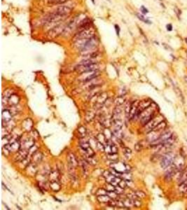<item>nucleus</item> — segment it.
I'll return each mask as SVG.
<instances>
[{"label": "nucleus", "instance_id": "nucleus-1", "mask_svg": "<svg viewBox=\"0 0 187 210\" xmlns=\"http://www.w3.org/2000/svg\"><path fill=\"white\" fill-rule=\"evenodd\" d=\"M95 30L92 27L83 29L75 35V41L77 40H87L94 37Z\"/></svg>", "mask_w": 187, "mask_h": 210}, {"label": "nucleus", "instance_id": "nucleus-2", "mask_svg": "<svg viewBox=\"0 0 187 210\" xmlns=\"http://www.w3.org/2000/svg\"><path fill=\"white\" fill-rule=\"evenodd\" d=\"M163 119L164 118L162 115H158L156 116H154L146 125L144 126V130L146 132H147V133H149L151 130H154L160 123L163 121Z\"/></svg>", "mask_w": 187, "mask_h": 210}, {"label": "nucleus", "instance_id": "nucleus-3", "mask_svg": "<svg viewBox=\"0 0 187 210\" xmlns=\"http://www.w3.org/2000/svg\"><path fill=\"white\" fill-rule=\"evenodd\" d=\"M175 157H176V156L172 152L169 151V152L165 153L164 156H163L161 162V165L163 169H167L170 167L173 163Z\"/></svg>", "mask_w": 187, "mask_h": 210}, {"label": "nucleus", "instance_id": "nucleus-4", "mask_svg": "<svg viewBox=\"0 0 187 210\" xmlns=\"http://www.w3.org/2000/svg\"><path fill=\"white\" fill-rule=\"evenodd\" d=\"M110 166L111 168H112L114 170L121 174L130 172V169H131V167L130 165L122 162H115L114 161L111 164Z\"/></svg>", "mask_w": 187, "mask_h": 210}, {"label": "nucleus", "instance_id": "nucleus-5", "mask_svg": "<svg viewBox=\"0 0 187 210\" xmlns=\"http://www.w3.org/2000/svg\"><path fill=\"white\" fill-rule=\"evenodd\" d=\"M66 18V16H63L62 15L57 14V13H54V14H49L48 16L45 18V25H50L53 23H58L60 21L63 20Z\"/></svg>", "mask_w": 187, "mask_h": 210}, {"label": "nucleus", "instance_id": "nucleus-6", "mask_svg": "<svg viewBox=\"0 0 187 210\" xmlns=\"http://www.w3.org/2000/svg\"><path fill=\"white\" fill-rule=\"evenodd\" d=\"M103 176H104V179H105L106 182H107V183L112 184V185L114 186H117L119 185V182H120V181L121 180V178L116 177L115 175H114V174L109 170L104 172Z\"/></svg>", "mask_w": 187, "mask_h": 210}, {"label": "nucleus", "instance_id": "nucleus-7", "mask_svg": "<svg viewBox=\"0 0 187 210\" xmlns=\"http://www.w3.org/2000/svg\"><path fill=\"white\" fill-rule=\"evenodd\" d=\"M66 27L64 26V25H61V24H59V25H57L56 26L53 27L51 30H50L48 32V37L49 38L54 39L56 38V37L59 36L63 32L64 30H65Z\"/></svg>", "mask_w": 187, "mask_h": 210}, {"label": "nucleus", "instance_id": "nucleus-8", "mask_svg": "<svg viewBox=\"0 0 187 210\" xmlns=\"http://www.w3.org/2000/svg\"><path fill=\"white\" fill-rule=\"evenodd\" d=\"M67 161H68V169L70 173H74L75 172L76 168L78 167L79 162L76 158L75 155L72 153H70L67 157Z\"/></svg>", "mask_w": 187, "mask_h": 210}, {"label": "nucleus", "instance_id": "nucleus-9", "mask_svg": "<svg viewBox=\"0 0 187 210\" xmlns=\"http://www.w3.org/2000/svg\"><path fill=\"white\" fill-rule=\"evenodd\" d=\"M100 66L98 63H94V64H89V65H79L77 67V70L80 73L83 74L88 72H96L98 71L100 68Z\"/></svg>", "mask_w": 187, "mask_h": 210}, {"label": "nucleus", "instance_id": "nucleus-10", "mask_svg": "<svg viewBox=\"0 0 187 210\" xmlns=\"http://www.w3.org/2000/svg\"><path fill=\"white\" fill-rule=\"evenodd\" d=\"M108 100V95L107 93H102L97 97V100L94 106L96 109H100Z\"/></svg>", "mask_w": 187, "mask_h": 210}, {"label": "nucleus", "instance_id": "nucleus-11", "mask_svg": "<svg viewBox=\"0 0 187 210\" xmlns=\"http://www.w3.org/2000/svg\"><path fill=\"white\" fill-rule=\"evenodd\" d=\"M152 102L151 100H143V101L140 102V104H139V106H138V111H137L136 114H135V117H134L133 119H138V118L140 117V114H142L143 111L145 110L147 107H149L150 105L151 104Z\"/></svg>", "mask_w": 187, "mask_h": 210}, {"label": "nucleus", "instance_id": "nucleus-12", "mask_svg": "<svg viewBox=\"0 0 187 210\" xmlns=\"http://www.w3.org/2000/svg\"><path fill=\"white\" fill-rule=\"evenodd\" d=\"M3 147L7 149L9 151V153H15L18 152L21 148V144L19 142V141H15L9 143L8 144L5 145Z\"/></svg>", "mask_w": 187, "mask_h": 210}, {"label": "nucleus", "instance_id": "nucleus-13", "mask_svg": "<svg viewBox=\"0 0 187 210\" xmlns=\"http://www.w3.org/2000/svg\"><path fill=\"white\" fill-rule=\"evenodd\" d=\"M72 9L70 8V6H60L56 9V13L60 14V15H62L63 16H66L67 17V16H69L72 13Z\"/></svg>", "mask_w": 187, "mask_h": 210}, {"label": "nucleus", "instance_id": "nucleus-14", "mask_svg": "<svg viewBox=\"0 0 187 210\" xmlns=\"http://www.w3.org/2000/svg\"><path fill=\"white\" fill-rule=\"evenodd\" d=\"M29 156V151L25 149H20L18 152H17V155L15 157V161L16 162L20 163L21 161L27 158Z\"/></svg>", "mask_w": 187, "mask_h": 210}, {"label": "nucleus", "instance_id": "nucleus-15", "mask_svg": "<svg viewBox=\"0 0 187 210\" xmlns=\"http://www.w3.org/2000/svg\"><path fill=\"white\" fill-rule=\"evenodd\" d=\"M35 139H34L32 137H29V138L24 140L23 142L21 144V148H20V149H25L29 151V149H30L32 146L35 145Z\"/></svg>", "mask_w": 187, "mask_h": 210}, {"label": "nucleus", "instance_id": "nucleus-16", "mask_svg": "<svg viewBox=\"0 0 187 210\" xmlns=\"http://www.w3.org/2000/svg\"><path fill=\"white\" fill-rule=\"evenodd\" d=\"M27 174L30 176H35L37 173V164L35 163L31 162L27 165V167L25 168Z\"/></svg>", "mask_w": 187, "mask_h": 210}, {"label": "nucleus", "instance_id": "nucleus-17", "mask_svg": "<svg viewBox=\"0 0 187 210\" xmlns=\"http://www.w3.org/2000/svg\"><path fill=\"white\" fill-rule=\"evenodd\" d=\"M33 125L34 123L32 119H30V118H27V119L24 120L23 122H22V127L25 131L30 132L32 131V128H33Z\"/></svg>", "mask_w": 187, "mask_h": 210}, {"label": "nucleus", "instance_id": "nucleus-18", "mask_svg": "<svg viewBox=\"0 0 187 210\" xmlns=\"http://www.w3.org/2000/svg\"><path fill=\"white\" fill-rule=\"evenodd\" d=\"M140 102V101H139V100H137V101H135L134 102L132 103L131 109H130V114H129V116H128L129 119H134V117H135V114H136V113H137V111H138Z\"/></svg>", "mask_w": 187, "mask_h": 210}, {"label": "nucleus", "instance_id": "nucleus-19", "mask_svg": "<svg viewBox=\"0 0 187 210\" xmlns=\"http://www.w3.org/2000/svg\"><path fill=\"white\" fill-rule=\"evenodd\" d=\"M13 114L9 109H4L2 111V123H6L12 119Z\"/></svg>", "mask_w": 187, "mask_h": 210}, {"label": "nucleus", "instance_id": "nucleus-20", "mask_svg": "<svg viewBox=\"0 0 187 210\" xmlns=\"http://www.w3.org/2000/svg\"><path fill=\"white\" fill-rule=\"evenodd\" d=\"M50 182H59L60 181V172L58 170L51 171L48 177Z\"/></svg>", "mask_w": 187, "mask_h": 210}, {"label": "nucleus", "instance_id": "nucleus-21", "mask_svg": "<svg viewBox=\"0 0 187 210\" xmlns=\"http://www.w3.org/2000/svg\"><path fill=\"white\" fill-rule=\"evenodd\" d=\"M19 101H20V98L18 97V95L16 94H13L9 98V100H8V104L10 106H17L18 104Z\"/></svg>", "mask_w": 187, "mask_h": 210}, {"label": "nucleus", "instance_id": "nucleus-22", "mask_svg": "<svg viewBox=\"0 0 187 210\" xmlns=\"http://www.w3.org/2000/svg\"><path fill=\"white\" fill-rule=\"evenodd\" d=\"M43 158V154L41 152L37 151L36 153H34L31 157V161L32 163H35L36 164L41 163Z\"/></svg>", "mask_w": 187, "mask_h": 210}, {"label": "nucleus", "instance_id": "nucleus-23", "mask_svg": "<svg viewBox=\"0 0 187 210\" xmlns=\"http://www.w3.org/2000/svg\"><path fill=\"white\" fill-rule=\"evenodd\" d=\"M97 200H98V201L99 202V203L107 205L112 199L109 196V195H107V194H104V195H98V196H97Z\"/></svg>", "mask_w": 187, "mask_h": 210}, {"label": "nucleus", "instance_id": "nucleus-24", "mask_svg": "<svg viewBox=\"0 0 187 210\" xmlns=\"http://www.w3.org/2000/svg\"><path fill=\"white\" fill-rule=\"evenodd\" d=\"M14 90L13 89H6L5 91L4 92V93H3V95H2V103L4 104V102H5V100L6 101V102L8 103V100H9V98L13 94H14Z\"/></svg>", "mask_w": 187, "mask_h": 210}, {"label": "nucleus", "instance_id": "nucleus-25", "mask_svg": "<svg viewBox=\"0 0 187 210\" xmlns=\"http://www.w3.org/2000/svg\"><path fill=\"white\" fill-rule=\"evenodd\" d=\"M49 187L51 188V190L54 192H58L60 190L61 187L60 185L59 182H50L49 184Z\"/></svg>", "mask_w": 187, "mask_h": 210}, {"label": "nucleus", "instance_id": "nucleus-26", "mask_svg": "<svg viewBox=\"0 0 187 210\" xmlns=\"http://www.w3.org/2000/svg\"><path fill=\"white\" fill-rule=\"evenodd\" d=\"M77 132L80 138H83L87 135V129L84 126H79L77 129Z\"/></svg>", "mask_w": 187, "mask_h": 210}, {"label": "nucleus", "instance_id": "nucleus-27", "mask_svg": "<svg viewBox=\"0 0 187 210\" xmlns=\"http://www.w3.org/2000/svg\"><path fill=\"white\" fill-rule=\"evenodd\" d=\"M96 115V112L93 110H90L87 112L86 115V121L87 122H91L95 119Z\"/></svg>", "mask_w": 187, "mask_h": 210}, {"label": "nucleus", "instance_id": "nucleus-28", "mask_svg": "<svg viewBox=\"0 0 187 210\" xmlns=\"http://www.w3.org/2000/svg\"><path fill=\"white\" fill-rule=\"evenodd\" d=\"M81 165L82 167V171H83V174L85 176L88 175V163L87 162L86 160H82L81 161Z\"/></svg>", "mask_w": 187, "mask_h": 210}, {"label": "nucleus", "instance_id": "nucleus-29", "mask_svg": "<svg viewBox=\"0 0 187 210\" xmlns=\"http://www.w3.org/2000/svg\"><path fill=\"white\" fill-rule=\"evenodd\" d=\"M125 98L124 95H121V96L118 97V98L114 100V103H115L116 106H121L122 104L125 102Z\"/></svg>", "mask_w": 187, "mask_h": 210}, {"label": "nucleus", "instance_id": "nucleus-30", "mask_svg": "<svg viewBox=\"0 0 187 210\" xmlns=\"http://www.w3.org/2000/svg\"><path fill=\"white\" fill-rule=\"evenodd\" d=\"M79 146L83 151L85 150L88 149V148L91 147V144L88 141H86V140H83V141H80L79 142Z\"/></svg>", "mask_w": 187, "mask_h": 210}, {"label": "nucleus", "instance_id": "nucleus-31", "mask_svg": "<svg viewBox=\"0 0 187 210\" xmlns=\"http://www.w3.org/2000/svg\"><path fill=\"white\" fill-rule=\"evenodd\" d=\"M95 156H85V160L88 163V164H91V165H96L97 164V160Z\"/></svg>", "mask_w": 187, "mask_h": 210}, {"label": "nucleus", "instance_id": "nucleus-32", "mask_svg": "<svg viewBox=\"0 0 187 210\" xmlns=\"http://www.w3.org/2000/svg\"><path fill=\"white\" fill-rule=\"evenodd\" d=\"M137 17H138V18L139 19V20L142 21V22H144V23L149 24V25H151V24L152 23V22H151V20H149L148 18H146L144 17V16L143 15H141V14H137Z\"/></svg>", "mask_w": 187, "mask_h": 210}, {"label": "nucleus", "instance_id": "nucleus-33", "mask_svg": "<svg viewBox=\"0 0 187 210\" xmlns=\"http://www.w3.org/2000/svg\"><path fill=\"white\" fill-rule=\"evenodd\" d=\"M121 178L122 179H124L125 181H132V179H133V176L132 174L130 173V172H125V173H122L121 175Z\"/></svg>", "mask_w": 187, "mask_h": 210}, {"label": "nucleus", "instance_id": "nucleus-34", "mask_svg": "<svg viewBox=\"0 0 187 210\" xmlns=\"http://www.w3.org/2000/svg\"><path fill=\"white\" fill-rule=\"evenodd\" d=\"M96 139L98 142H101V143H102V144L106 143V142H107V138H106L105 135H104V134H98V136L96 137Z\"/></svg>", "mask_w": 187, "mask_h": 210}, {"label": "nucleus", "instance_id": "nucleus-35", "mask_svg": "<svg viewBox=\"0 0 187 210\" xmlns=\"http://www.w3.org/2000/svg\"><path fill=\"white\" fill-rule=\"evenodd\" d=\"M131 106H132V103H130V102H128L126 103V104H125L124 110H125V114L127 117H128L129 114H130V109H131Z\"/></svg>", "mask_w": 187, "mask_h": 210}, {"label": "nucleus", "instance_id": "nucleus-36", "mask_svg": "<svg viewBox=\"0 0 187 210\" xmlns=\"http://www.w3.org/2000/svg\"><path fill=\"white\" fill-rule=\"evenodd\" d=\"M107 159L110 160L112 162H114V161H117L119 158V156L117 155V153H111V154L107 155Z\"/></svg>", "mask_w": 187, "mask_h": 210}, {"label": "nucleus", "instance_id": "nucleus-37", "mask_svg": "<svg viewBox=\"0 0 187 210\" xmlns=\"http://www.w3.org/2000/svg\"><path fill=\"white\" fill-rule=\"evenodd\" d=\"M69 0H48V3L51 4H62L67 2Z\"/></svg>", "mask_w": 187, "mask_h": 210}, {"label": "nucleus", "instance_id": "nucleus-38", "mask_svg": "<svg viewBox=\"0 0 187 210\" xmlns=\"http://www.w3.org/2000/svg\"><path fill=\"white\" fill-rule=\"evenodd\" d=\"M84 152H85V156H96L94 151L92 149L91 147L88 148V149L85 150Z\"/></svg>", "mask_w": 187, "mask_h": 210}, {"label": "nucleus", "instance_id": "nucleus-39", "mask_svg": "<svg viewBox=\"0 0 187 210\" xmlns=\"http://www.w3.org/2000/svg\"><path fill=\"white\" fill-rule=\"evenodd\" d=\"M107 195H109L113 200H116L119 198V194H117L115 191H107Z\"/></svg>", "mask_w": 187, "mask_h": 210}, {"label": "nucleus", "instance_id": "nucleus-40", "mask_svg": "<svg viewBox=\"0 0 187 210\" xmlns=\"http://www.w3.org/2000/svg\"><path fill=\"white\" fill-rule=\"evenodd\" d=\"M134 193H135V195H137V197H138V198H140V199L144 198L145 197H146V194H145L144 192L142 191V190H136V191H135Z\"/></svg>", "mask_w": 187, "mask_h": 210}, {"label": "nucleus", "instance_id": "nucleus-41", "mask_svg": "<svg viewBox=\"0 0 187 210\" xmlns=\"http://www.w3.org/2000/svg\"><path fill=\"white\" fill-rule=\"evenodd\" d=\"M104 189H105L107 191H114V190H115V186H113L112 184L107 183L105 185Z\"/></svg>", "mask_w": 187, "mask_h": 210}, {"label": "nucleus", "instance_id": "nucleus-42", "mask_svg": "<svg viewBox=\"0 0 187 210\" xmlns=\"http://www.w3.org/2000/svg\"><path fill=\"white\" fill-rule=\"evenodd\" d=\"M96 147L100 151H101V152H104V145L102 143H101V142H100L98 141L97 142Z\"/></svg>", "mask_w": 187, "mask_h": 210}, {"label": "nucleus", "instance_id": "nucleus-43", "mask_svg": "<svg viewBox=\"0 0 187 210\" xmlns=\"http://www.w3.org/2000/svg\"><path fill=\"white\" fill-rule=\"evenodd\" d=\"M123 153H124V155H125V157H126L127 158H129L130 157V156H131L132 151H131V150L130 149V148H124Z\"/></svg>", "mask_w": 187, "mask_h": 210}, {"label": "nucleus", "instance_id": "nucleus-44", "mask_svg": "<svg viewBox=\"0 0 187 210\" xmlns=\"http://www.w3.org/2000/svg\"><path fill=\"white\" fill-rule=\"evenodd\" d=\"M144 148V144H143V142H138L136 145H135V148L137 151H140L142 148Z\"/></svg>", "mask_w": 187, "mask_h": 210}, {"label": "nucleus", "instance_id": "nucleus-45", "mask_svg": "<svg viewBox=\"0 0 187 210\" xmlns=\"http://www.w3.org/2000/svg\"><path fill=\"white\" fill-rule=\"evenodd\" d=\"M38 151V147L35 145L32 146L31 148L29 149V155H31V156L34 154L35 153H36L37 151Z\"/></svg>", "mask_w": 187, "mask_h": 210}, {"label": "nucleus", "instance_id": "nucleus-46", "mask_svg": "<svg viewBox=\"0 0 187 210\" xmlns=\"http://www.w3.org/2000/svg\"><path fill=\"white\" fill-rule=\"evenodd\" d=\"M132 200H133V206L135 207H140L142 205V202L140 201V199H133Z\"/></svg>", "mask_w": 187, "mask_h": 210}, {"label": "nucleus", "instance_id": "nucleus-47", "mask_svg": "<svg viewBox=\"0 0 187 210\" xmlns=\"http://www.w3.org/2000/svg\"><path fill=\"white\" fill-rule=\"evenodd\" d=\"M31 132H32V137H33L34 139H35V140L39 139V134L37 130H36L35 129H32Z\"/></svg>", "mask_w": 187, "mask_h": 210}, {"label": "nucleus", "instance_id": "nucleus-48", "mask_svg": "<svg viewBox=\"0 0 187 210\" xmlns=\"http://www.w3.org/2000/svg\"><path fill=\"white\" fill-rule=\"evenodd\" d=\"M114 191H115L117 194L121 195L123 193L124 190H123V188H122L121 187H120L119 185H118V186H115V190H114Z\"/></svg>", "mask_w": 187, "mask_h": 210}, {"label": "nucleus", "instance_id": "nucleus-49", "mask_svg": "<svg viewBox=\"0 0 187 210\" xmlns=\"http://www.w3.org/2000/svg\"><path fill=\"white\" fill-rule=\"evenodd\" d=\"M119 186L120 187H121L122 188L124 189L125 188H126L127 186H128V184H127V182H126V181L124 180V179H121V180L120 182H119Z\"/></svg>", "mask_w": 187, "mask_h": 210}, {"label": "nucleus", "instance_id": "nucleus-50", "mask_svg": "<svg viewBox=\"0 0 187 210\" xmlns=\"http://www.w3.org/2000/svg\"><path fill=\"white\" fill-rule=\"evenodd\" d=\"M111 151H112V153H117L118 152V147L114 142L111 145Z\"/></svg>", "mask_w": 187, "mask_h": 210}, {"label": "nucleus", "instance_id": "nucleus-51", "mask_svg": "<svg viewBox=\"0 0 187 210\" xmlns=\"http://www.w3.org/2000/svg\"><path fill=\"white\" fill-rule=\"evenodd\" d=\"M140 11H141L142 14H144V15H146V14H149V10H148V9H146L144 6H142L141 7H140Z\"/></svg>", "mask_w": 187, "mask_h": 210}, {"label": "nucleus", "instance_id": "nucleus-52", "mask_svg": "<svg viewBox=\"0 0 187 210\" xmlns=\"http://www.w3.org/2000/svg\"><path fill=\"white\" fill-rule=\"evenodd\" d=\"M97 195H104V194H107V190L105 189H99L97 192Z\"/></svg>", "mask_w": 187, "mask_h": 210}, {"label": "nucleus", "instance_id": "nucleus-53", "mask_svg": "<svg viewBox=\"0 0 187 210\" xmlns=\"http://www.w3.org/2000/svg\"><path fill=\"white\" fill-rule=\"evenodd\" d=\"M175 13L177 14V17L179 18L180 16V15H181V14H182V11L180 10V9H179V8H177V6H176V7H175Z\"/></svg>", "mask_w": 187, "mask_h": 210}, {"label": "nucleus", "instance_id": "nucleus-54", "mask_svg": "<svg viewBox=\"0 0 187 210\" xmlns=\"http://www.w3.org/2000/svg\"><path fill=\"white\" fill-rule=\"evenodd\" d=\"M166 30H167L168 32H171L173 30V26H172V24H167L166 25Z\"/></svg>", "mask_w": 187, "mask_h": 210}, {"label": "nucleus", "instance_id": "nucleus-55", "mask_svg": "<svg viewBox=\"0 0 187 210\" xmlns=\"http://www.w3.org/2000/svg\"><path fill=\"white\" fill-rule=\"evenodd\" d=\"M115 30H116V32H117V36H119V34H120V27H119V25H115Z\"/></svg>", "mask_w": 187, "mask_h": 210}, {"label": "nucleus", "instance_id": "nucleus-56", "mask_svg": "<svg viewBox=\"0 0 187 210\" xmlns=\"http://www.w3.org/2000/svg\"><path fill=\"white\" fill-rule=\"evenodd\" d=\"M184 80H185V81H186V83H187V77H184Z\"/></svg>", "mask_w": 187, "mask_h": 210}, {"label": "nucleus", "instance_id": "nucleus-57", "mask_svg": "<svg viewBox=\"0 0 187 210\" xmlns=\"http://www.w3.org/2000/svg\"><path fill=\"white\" fill-rule=\"evenodd\" d=\"M91 1H93V3H94V0H91Z\"/></svg>", "mask_w": 187, "mask_h": 210}, {"label": "nucleus", "instance_id": "nucleus-58", "mask_svg": "<svg viewBox=\"0 0 187 210\" xmlns=\"http://www.w3.org/2000/svg\"><path fill=\"white\" fill-rule=\"evenodd\" d=\"M160 1H162V0H160Z\"/></svg>", "mask_w": 187, "mask_h": 210}, {"label": "nucleus", "instance_id": "nucleus-59", "mask_svg": "<svg viewBox=\"0 0 187 210\" xmlns=\"http://www.w3.org/2000/svg\"><path fill=\"white\" fill-rule=\"evenodd\" d=\"M108 1H109V0H108Z\"/></svg>", "mask_w": 187, "mask_h": 210}]
</instances>
